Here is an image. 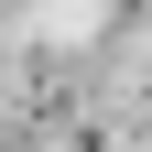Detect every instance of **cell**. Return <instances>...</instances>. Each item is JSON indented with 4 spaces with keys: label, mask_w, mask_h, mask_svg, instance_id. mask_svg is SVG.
Listing matches in <instances>:
<instances>
[{
    "label": "cell",
    "mask_w": 152,
    "mask_h": 152,
    "mask_svg": "<svg viewBox=\"0 0 152 152\" xmlns=\"http://www.w3.org/2000/svg\"><path fill=\"white\" fill-rule=\"evenodd\" d=\"M109 11H120V0H33V33H44V44H87Z\"/></svg>",
    "instance_id": "1"
}]
</instances>
